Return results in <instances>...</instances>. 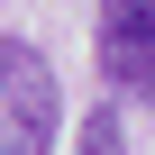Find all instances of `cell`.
Masks as SVG:
<instances>
[{"label": "cell", "mask_w": 155, "mask_h": 155, "mask_svg": "<svg viewBox=\"0 0 155 155\" xmlns=\"http://www.w3.org/2000/svg\"><path fill=\"white\" fill-rule=\"evenodd\" d=\"M55 64L28 37H0V155H46L55 146Z\"/></svg>", "instance_id": "1"}, {"label": "cell", "mask_w": 155, "mask_h": 155, "mask_svg": "<svg viewBox=\"0 0 155 155\" xmlns=\"http://www.w3.org/2000/svg\"><path fill=\"white\" fill-rule=\"evenodd\" d=\"M101 73L155 101V0H101Z\"/></svg>", "instance_id": "2"}, {"label": "cell", "mask_w": 155, "mask_h": 155, "mask_svg": "<svg viewBox=\"0 0 155 155\" xmlns=\"http://www.w3.org/2000/svg\"><path fill=\"white\" fill-rule=\"evenodd\" d=\"M82 146H91V155H119V119H110V110H101V119H82Z\"/></svg>", "instance_id": "3"}]
</instances>
